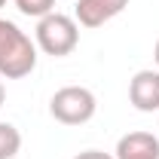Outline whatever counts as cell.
Returning <instances> with one entry per match:
<instances>
[{
  "instance_id": "cell-9",
  "label": "cell",
  "mask_w": 159,
  "mask_h": 159,
  "mask_svg": "<svg viewBox=\"0 0 159 159\" xmlns=\"http://www.w3.org/2000/svg\"><path fill=\"white\" fill-rule=\"evenodd\" d=\"M74 159H116L113 153H104V150H83V153H77Z\"/></svg>"
},
{
  "instance_id": "cell-12",
  "label": "cell",
  "mask_w": 159,
  "mask_h": 159,
  "mask_svg": "<svg viewBox=\"0 0 159 159\" xmlns=\"http://www.w3.org/2000/svg\"><path fill=\"white\" fill-rule=\"evenodd\" d=\"M0 6H6V0H0Z\"/></svg>"
},
{
  "instance_id": "cell-8",
  "label": "cell",
  "mask_w": 159,
  "mask_h": 159,
  "mask_svg": "<svg viewBox=\"0 0 159 159\" xmlns=\"http://www.w3.org/2000/svg\"><path fill=\"white\" fill-rule=\"evenodd\" d=\"M16 6L28 19H43V16L55 12V0H16Z\"/></svg>"
},
{
  "instance_id": "cell-10",
  "label": "cell",
  "mask_w": 159,
  "mask_h": 159,
  "mask_svg": "<svg viewBox=\"0 0 159 159\" xmlns=\"http://www.w3.org/2000/svg\"><path fill=\"white\" fill-rule=\"evenodd\" d=\"M153 61H156V70H159V40H156V46H153Z\"/></svg>"
},
{
  "instance_id": "cell-11",
  "label": "cell",
  "mask_w": 159,
  "mask_h": 159,
  "mask_svg": "<svg viewBox=\"0 0 159 159\" xmlns=\"http://www.w3.org/2000/svg\"><path fill=\"white\" fill-rule=\"evenodd\" d=\"M3 101H6V89H3V77H0V107H3Z\"/></svg>"
},
{
  "instance_id": "cell-6",
  "label": "cell",
  "mask_w": 159,
  "mask_h": 159,
  "mask_svg": "<svg viewBox=\"0 0 159 159\" xmlns=\"http://www.w3.org/2000/svg\"><path fill=\"white\" fill-rule=\"evenodd\" d=\"M116 159H159V138L150 132H129L116 141Z\"/></svg>"
},
{
  "instance_id": "cell-3",
  "label": "cell",
  "mask_w": 159,
  "mask_h": 159,
  "mask_svg": "<svg viewBox=\"0 0 159 159\" xmlns=\"http://www.w3.org/2000/svg\"><path fill=\"white\" fill-rule=\"evenodd\" d=\"M98 110V98L86 86H64L49 98V113L61 125H86Z\"/></svg>"
},
{
  "instance_id": "cell-5",
  "label": "cell",
  "mask_w": 159,
  "mask_h": 159,
  "mask_svg": "<svg viewBox=\"0 0 159 159\" xmlns=\"http://www.w3.org/2000/svg\"><path fill=\"white\" fill-rule=\"evenodd\" d=\"M129 6V0H77L74 19L80 28H101Z\"/></svg>"
},
{
  "instance_id": "cell-2",
  "label": "cell",
  "mask_w": 159,
  "mask_h": 159,
  "mask_svg": "<svg viewBox=\"0 0 159 159\" xmlns=\"http://www.w3.org/2000/svg\"><path fill=\"white\" fill-rule=\"evenodd\" d=\"M34 43H37L40 52L52 55V58H64L77 49L80 43V25L74 16H64V12H49L37 19L34 28Z\"/></svg>"
},
{
  "instance_id": "cell-1",
  "label": "cell",
  "mask_w": 159,
  "mask_h": 159,
  "mask_svg": "<svg viewBox=\"0 0 159 159\" xmlns=\"http://www.w3.org/2000/svg\"><path fill=\"white\" fill-rule=\"evenodd\" d=\"M37 67V43L16 21L0 19V77L21 80Z\"/></svg>"
},
{
  "instance_id": "cell-4",
  "label": "cell",
  "mask_w": 159,
  "mask_h": 159,
  "mask_svg": "<svg viewBox=\"0 0 159 159\" xmlns=\"http://www.w3.org/2000/svg\"><path fill=\"white\" fill-rule=\"evenodd\" d=\"M129 101L141 113H153L159 110V70L144 67L129 80Z\"/></svg>"
},
{
  "instance_id": "cell-7",
  "label": "cell",
  "mask_w": 159,
  "mask_h": 159,
  "mask_svg": "<svg viewBox=\"0 0 159 159\" xmlns=\"http://www.w3.org/2000/svg\"><path fill=\"white\" fill-rule=\"evenodd\" d=\"M21 150V132L12 122H0V159H12Z\"/></svg>"
}]
</instances>
